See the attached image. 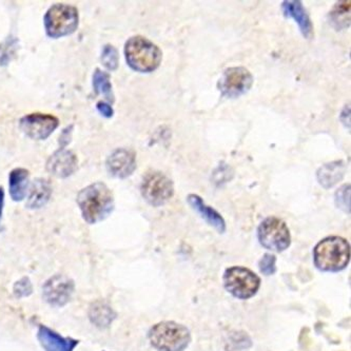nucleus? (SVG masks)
<instances>
[{"instance_id":"a211bd4d","label":"nucleus","mask_w":351,"mask_h":351,"mask_svg":"<svg viewBox=\"0 0 351 351\" xmlns=\"http://www.w3.org/2000/svg\"><path fill=\"white\" fill-rule=\"evenodd\" d=\"M30 172L25 168L12 170L9 176L10 195L15 202H21L27 195Z\"/></svg>"},{"instance_id":"dca6fc26","label":"nucleus","mask_w":351,"mask_h":351,"mask_svg":"<svg viewBox=\"0 0 351 351\" xmlns=\"http://www.w3.org/2000/svg\"><path fill=\"white\" fill-rule=\"evenodd\" d=\"M188 204L191 206L195 213H199L202 219H205L210 226L215 227L219 233L225 232L226 230V223L217 210L213 207L206 205L201 196L196 194H189L187 197Z\"/></svg>"},{"instance_id":"0eeeda50","label":"nucleus","mask_w":351,"mask_h":351,"mask_svg":"<svg viewBox=\"0 0 351 351\" xmlns=\"http://www.w3.org/2000/svg\"><path fill=\"white\" fill-rule=\"evenodd\" d=\"M260 244L274 252H283L291 244V235L285 221L276 217H267L258 229Z\"/></svg>"},{"instance_id":"bb28decb","label":"nucleus","mask_w":351,"mask_h":351,"mask_svg":"<svg viewBox=\"0 0 351 351\" xmlns=\"http://www.w3.org/2000/svg\"><path fill=\"white\" fill-rule=\"evenodd\" d=\"M96 108H97L99 113H101L103 117H107V119H110V117H113V114H114L113 108H112L109 104L105 103V101H98Z\"/></svg>"},{"instance_id":"2eb2a0df","label":"nucleus","mask_w":351,"mask_h":351,"mask_svg":"<svg viewBox=\"0 0 351 351\" xmlns=\"http://www.w3.org/2000/svg\"><path fill=\"white\" fill-rule=\"evenodd\" d=\"M282 11L286 17L293 19L298 23L304 37L311 39L313 36V23L301 1H295V0L284 1L282 3Z\"/></svg>"},{"instance_id":"6e6552de","label":"nucleus","mask_w":351,"mask_h":351,"mask_svg":"<svg viewBox=\"0 0 351 351\" xmlns=\"http://www.w3.org/2000/svg\"><path fill=\"white\" fill-rule=\"evenodd\" d=\"M141 191L147 203L160 207L173 196V182L162 172H149L143 180Z\"/></svg>"},{"instance_id":"393cba45","label":"nucleus","mask_w":351,"mask_h":351,"mask_svg":"<svg viewBox=\"0 0 351 351\" xmlns=\"http://www.w3.org/2000/svg\"><path fill=\"white\" fill-rule=\"evenodd\" d=\"M276 258L274 254H267L263 256L262 260L258 263L260 270L265 276H271L276 271Z\"/></svg>"},{"instance_id":"20e7f679","label":"nucleus","mask_w":351,"mask_h":351,"mask_svg":"<svg viewBox=\"0 0 351 351\" xmlns=\"http://www.w3.org/2000/svg\"><path fill=\"white\" fill-rule=\"evenodd\" d=\"M149 340L160 351H184L191 342L189 329L176 322H162L149 331Z\"/></svg>"},{"instance_id":"9b49d317","label":"nucleus","mask_w":351,"mask_h":351,"mask_svg":"<svg viewBox=\"0 0 351 351\" xmlns=\"http://www.w3.org/2000/svg\"><path fill=\"white\" fill-rule=\"evenodd\" d=\"M74 293L73 280L66 276H54L43 287V297L53 307H64Z\"/></svg>"},{"instance_id":"f257e3e1","label":"nucleus","mask_w":351,"mask_h":351,"mask_svg":"<svg viewBox=\"0 0 351 351\" xmlns=\"http://www.w3.org/2000/svg\"><path fill=\"white\" fill-rule=\"evenodd\" d=\"M77 205L84 219L93 225L111 215L114 209V196L106 184L96 182L78 193Z\"/></svg>"},{"instance_id":"4468645a","label":"nucleus","mask_w":351,"mask_h":351,"mask_svg":"<svg viewBox=\"0 0 351 351\" xmlns=\"http://www.w3.org/2000/svg\"><path fill=\"white\" fill-rule=\"evenodd\" d=\"M37 339L45 351H73L78 345V341L62 338V335L44 325L39 326Z\"/></svg>"},{"instance_id":"6ab92c4d","label":"nucleus","mask_w":351,"mask_h":351,"mask_svg":"<svg viewBox=\"0 0 351 351\" xmlns=\"http://www.w3.org/2000/svg\"><path fill=\"white\" fill-rule=\"evenodd\" d=\"M52 194V187L50 182L44 178H38L34 180L30 188V193L27 197V206L32 209L44 207L47 202L50 199Z\"/></svg>"},{"instance_id":"f8f14e48","label":"nucleus","mask_w":351,"mask_h":351,"mask_svg":"<svg viewBox=\"0 0 351 351\" xmlns=\"http://www.w3.org/2000/svg\"><path fill=\"white\" fill-rule=\"evenodd\" d=\"M108 172L117 178H127L136 169V154L131 149L119 148L107 160Z\"/></svg>"},{"instance_id":"9d476101","label":"nucleus","mask_w":351,"mask_h":351,"mask_svg":"<svg viewBox=\"0 0 351 351\" xmlns=\"http://www.w3.org/2000/svg\"><path fill=\"white\" fill-rule=\"evenodd\" d=\"M60 125V121L54 115L44 113H31L21 117L19 127L21 131L35 141H45L48 138Z\"/></svg>"},{"instance_id":"b1692460","label":"nucleus","mask_w":351,"mask_h":351,"mask_svg":"<svg viewBox=\"0 0 351 351\" xmlns=\"http://www.w3.org/2000/svg\"><path fill=\"white\" fill-rule=\"evenodd\" d=\"M335 204L345 213H349L350 209V185H344L335 192Z\"/></svg>"},{"instance_id":"7ed1b4c3","label":"nucleus","mask_w":351,"mask_h":351,"mask_svg":"<svg viewBox=\"0 0 351 351\" xmlns=\"http://www.w3.org/2000/svg\"><path fill=\"white\" fill-rule=\"evenodd\" d=\"M313 260L321 271H341L348 266L350 261L349 243L340 237H326L315 246Z\"/></svg>"},{"instance_id":"aec40b11","label":"nucleus","mask_w":351,"mask_h":351,"mask_svg":"<svg viewBox=\"0 0 351 351\" xmlns=\"http://www.w3.org/2000/svg\"><path fill=\"white\" fill-rule=\"evenodd\" d=\"M117 315L110 306L103 302H96L90 307L89 317L98 328H107Z\"/></svg>"},{"instance_id":"4be33fe9","label":"nucleus","mask_w":351,"mask_h":351,"mask_svg":"<svg viewBox=\"0 0 351 351\" xmlns=\"http://www.w3.org/2000/svg\"><path fill=\"white\" fill-rule=\"evenodd\" d=\"M93 88L96 93L104 95L110 103L114 101L110 74L107 72L101 71V69H96L93 74Z\"/></svg>"},{"instance_id":"a878e982","label":"nucleus","mask_w":351,"mask_h":351,"mask_svg":"<svg viewBox=\"0 0 351 351\" xmlns=\"http://www.w3.org/2000/svg\"><path fill=\"white\" fill-rule=\"evenodd\" d=\"M32 284L27 278H21L14 286V294L15 297L21 299V298L29 297L32 293Z\"/></svg>"},{"instance_id":"423d86ee","label":"nucleus","mask_w":351,"mask_h":351,"mask_svg":"<svg viewBox=\"0 0 351 351\" xmlns=\"http://www.w3.org/2000/svg\"><path fill=\"white\" fill-rule=\"evenodd\" d=\"M223 285L233 297L248 300L258 292L261 278L245 267H231L223 274Z\"/></svg>"},{"instance_id":"39448f33","label":"nucleus","mask_w":351,"mask_h":351,"mask_svg":"<svg viewBox=\"0 0 351 351\" xmlns=\"http://www.w3.org/2000/svg\"><path fill=\"white\" fill-rule=\"evenodd\" d=\"M80 14L74 5L55 3L44 17L45 29L51 38H62L77 30Z\"/></svg>"},{"instance_id":"1a4fd4ad","label":"nucleus","mask_w":351,"mask_h":351,"mask_svg":"<svg viewBox=\"0 0 351 351\" xmlns=\"http://www.w3.org/2000/svg\"><path fill=\"white\" fill-rule=\"evenodd\" d=\"M254 85V76L245 66H232L223 72L219 78V87L221 95L237 98L246 94Z\"/></svg>"},{"instance_id":"412c9836","label":"nucleus","mask_w":351,"mask_h":351,"mask_svg":"<svg viewBox=\"0 0 351 351\" xmlns=\"http://www.w3.org/2000/svg\"><path fill=\"white\" fill-rule=\"evenodd\" d=\"M329 16L331 23L338 30L348 27L350 25V1H340L337 3L331 10Z\"/></svg>"},{"instance_id":"f3484780","label":"nucleus","mask_w":351,"mask_h":351,"mask_svg":"<svg viewBox=\"0 0 351 351\" xmlns=\"http://www.w3.org/2000/svg\"><path fill=\"white\" fill-rule=\"evenodd\" d=\"M346 173V164L343 160H335L322 166L317 172L319 185L325 189L333 187L343 180Z\"/></svg>"},{"instance_id":"5701e85b","label":"nucleus","mask_w":351,"mask_h":351,"mask_svg":"<svg viewBox=\"0 0 351 351\" xmlns=\"http://www.w3.org/2000/svg\"><path fill=\"white\" fill-rule=\"evenodd\" d=\"M101 62L109 71H115L119 68V51L112 45H106L101 53Z\"/></svg>"},{"instance_id":"cd10ccee","label":"nucleus","mask_w":351,"mask_h":351,"mask_svg":"<svg viewBox=\"0 0 351 351\" xmlns=\"http://www.w3.org/2000/svg\"><path fill=\"white\" fill-rule=\"evenodd\" d=\"M3 203H5V190L3 187H0V219L3 215Z\"/></svg>"},{"instance_id":"ddd939ff","label":"nucleus","mask_w":351,"mask_h":351,"mask_svg":"<svg viewBox=\"0 0 351 351\" xmlns=\"http://www.w3.org/2000/svg\"><path fill=\"white\" fill-rule=\"evenodd\" d=\"M77 169V158L72 151L60 148L51 156L47 162V170L56 178H66Z\"/></svg>"},{"instance_id":"f03ea898","label":"nucleus","mask_w":351,"mask_h":351,"mask_svg":"<svg viewBox=\"0 0 351 351\" xmlns=\"http://www.w3.org/2000/svg\"><path fill=\"white\" fill-rule=\"evenodd\" d=\"M127 64L139 73L156 71L162 62V50L146 37H131L125 45Z\"/></svg>"}]
</instances>
